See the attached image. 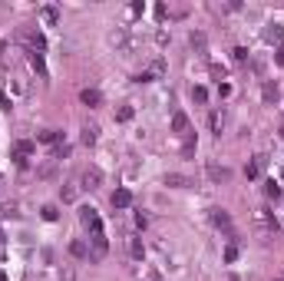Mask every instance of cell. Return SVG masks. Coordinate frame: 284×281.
<instances>
[{
  "instance_id": "cell-1",
  "label": "cell",
  "mask_w": 284,
  "mask_h": 281,
  "mask_svg": "<svg viewBox=\"0 0 284 281\" xmlns=\"http://www.w3.org/2000/svg\"><path fill=\"white\" fill-rule=\"evenodd\" d=\"M106 40H109V47H113L116 53H122V56H133L135 47H139V40L129 33V27H113L106 33Z\"/></svg>"
},
{
  "instance_id": "cell-2",
  "label": "cell",
  "mask_w": 284,
  "mask_h": 281,
  "mask_svg": "<svg viewBox=\"0 0 284 281\" xmlns=\"http://www.w3.org/2000/svg\"><path fill=\"white\" fill-rule=\"evenodd\" d=\"M254 228H258L261 235H274V232H278V219H274V212L258 208V212H254Z\"/></svg>"
},
{
  "instance_id": "cell-3",
  "label": "cell",
  "mask_w": 284,
  "mask_h": 281,
  "mask_svg": "<svg viewBox=\"0 0 284 281\" xmlns=\"http://www.w3.org/2000/svg\"><path fill=\"white\" fill-rule=\"evenodd\" d=\"M99 186H103V172H99V166L83 169V175H79V188H86V192H96Z\"/></svg>"
},
{
  "instance_id": "cell-4",
  "label": "cell",
  "mask_w": 284,
  "mask_h": 281,
  "mask_svg": "<svg viewBox=\"0 0 284 281\" xmlns=\"http://www.w3.org/2000/svg\"><path fill=\"white\" fill-rule=\"evenodd\" d=\"M205 175H209V182H215V186L231 182V169H228V166H218V162H209V166H205Z\"/></svg>"
},
{
  "instance_id": "cell-5",
  "label": "cell",
  "mask_w": 284,
  "mask_h": 281,
  "mask_svg": "<svg viewBox=\"0 0 284 281\" xmlns=\"http://www.w3.org/2000/svg\"><path fill=\"white\" fill-rule=\"evenodd\" d=\"M162 186H169V188H192L195 182H192L189 175H182V172H165V175H162Z\"/></svg>"
},
{
  "instance_id": "cell-6",
  "label": "cell",
  "mask_w": 284,
  "mask_h": 281,
  "mask_svg": "<svg viewBox=\"0 0 284 281\" xmlns=\"http://www.w3.org/2000/svg\"><path fill=\"white\" fill-rule=\"evenodd\" d=\"M79 222L86 225L90 232H96V228H103V222H99V215H96V208H93V205H83V208H79Z\"/></svg>"
},
{
  "instance_id": "cell-7",
  "label": "cell",
  "mask_w": 284,
  "mask_h": 281,
  "mask_svg": "<svg viewBox=\"0 0 284 281\" xmlns=\"http://www.w3.org/2000/svg\"><path fill=\"white\" fill-rule=\"evenodd\" d=\"M211 222L218 225V228H225V232H228V238L235 242V232H231V215H228L225 208H211Z\"/></svg>"
},
{
  "instance_id": "cell-8",
  "label": "cell",
  "mask_w": 284,
  "mask_h": 281,
  "mask_svg": "<svg viewBox=\"0 0 284 281\" xmlns=\"http://www.w3.org/2000/svg\"><path fill=\"white\" fill-rule=\"evenodd\" d=\"M189 43H192V50L198 56H209V37L202 33V30H192L189 33Z\"/></svg>"
},
{
  "instance_id": "cell-9",
  "label": "cell",
  "mask_w": 284,
  "mask_h": 281,
  "mask_svg": "<svg viewBox=\"0 0 284 281\" xmlns=\"http://www.w3.org/2000/svg\"><path fill=\"white\" fill-rule=\"evenodd\" d=\"M209 126H211V132H215V136H222V132H225V126H228V109H215L209 116Z\"/></svg>"
},
{
  "instance_id": "cell-10",
  "label": "cell",
  "mask_w": 284,
  "mask_h": 281,
  "mask_svg": "<svg viewBox=\"0 0 284 281\" xmlns=\"http://www.w3.org/2000/svg\"><path fill=\"white\" fill-rule=\"evenodd\" d=\"M40 20H43L46 27H57V23H60V7H53V3H43V7H40Z\"/></svg>"
},
{
  "instance_id": "cell-11",
  "label": "cell",
  "mask_w": 284,
  "mask_h": 281,
  "mask_svg": "<svg viewBox=\"0 0 284 281\" xmlns=\"http://www.w3.org/2000/svg\"><path fill=\"white\" fill-rule=\"evenodd\" d=\"M70 255H73V258H79V262H86V258L93 255V248L83 242V238H73V242H70Z\"/></svg>"
},
{
  "instance_id": "cell-12",
  "label": "cell",
  "mask_w": 284,
  "mask_h": 281,
  "mask_svg": "<svg viewBox=\"0 0 284 281\" xmlns=\"http://www.w3.org/2000/svg\"><path fill=\"white\" fill-rule=\"evenodd\" d=\"M133 205V192L129 188H116L113 192V208H129Z\"/></svg>"
},
{
  "instance_id": "cell-13",
  "label": "cell",
  "mask_w": 284,
  "mask_h": 281,
  "mask_svg": "<svg viewBox=\"0 0 284 281\" xmlns=\"http://www.w3.org/2000/svg\"><path fill=\"white\" fill-rule=\"evenodd\" d=\"M79 103H83V106H99V103H103V93L93 90V86H86V90L79 93Z\"/></svg>"
},
{
  "instance_id": "cell-14",
  "label": "cell",
  "mask_w": 284,
  "mask_h": 281,
  "mask_svg": "<svg viewBox=\"0 0 284 281\" xmlns=\"http://www.w3.org/2000/svg\"><path fill=\"white\" fill-rule=\"evenodd\" d=\"M27 156H33V142H27V139H23V142H17V146H14V159L23 166V162H27Z\"/></svg>"
},
{
  "instance_id": "cell-15",
  "label": "cell",
  "mask_w": 284,
  "mask_h": 281,
  "mask_svg": "<svg viewBox=\"0 0 284 281\" xmlns=\"http://www.w3.org/2000/svg\"><path fill=\"white\" fill-rule=\"evenodd\" d=\"M79 139H83V146H93L96 139H99V126H96V123H86V126H83V136H79Z\"/></svg>"
},
{
  "instance_id": "cell-16",
  "label": "cell",
  "mask_w": 284,
  "mask_h": 281,
  "mask_svg": "<svg viewBox=\"0 0 284 281\" xmlns=\"http://www.w3.org/2000/svg\"><path fill=\"white\" fill-rule=\"evenodd\" d=\"M278 96H281L278 83H271V79H268V83H265V90H261V99H265L268 106H271V103H278Z\"/></svg>"
},
{
  "instance_id": "cell-17",
  "label": "cell",
  "mask_w": 284,
  "mask_h": 281,
  "mask_svg": "<svg viewBox=\"0 0 284 281\" xmlns=\"http://www.w3.org/2000/svg\"><path fill=\"white\" fill-rule=\"evenodd\" d=\"M76 195H79V186L76 182H66V186L60 188V199L63 202H76Z\"/></svg>"
},
{
  "instance_id": "cell-18",
  "label": "cell",
  "mask_w": 284,
  "mask_h": 281,
  "mask_svg": "<svg viewBox=\"0 0 284 281\" xmlns=\"http://www.w3.org/2000/svg\"><path fill=\"white\" fill-rule=\"evenodd\" d=\"M172 132H189V116L185 112H175L172 116Z\"/></svg>"
},
{
  "instance_id": "cell-19",
  "label": "cell",
  "mask_w": 284,
  "mask_h": 281,
  "mask_svg": "<svg viewBox=\"0 0 284 281\" xmlns=\"http://www.w3.org/2000/svg\"><path fill=\"white\" fill-rule=\"evenodd\" d=\"M129 255H133L135 262H142V258H146V248H142V242H139V238H129Z\"/></svg>"
},
{
  "instance_id": "cell-20",
  "label": "cell",
  "mask_w": 284,
  "mask_h": 281,
  "mask_svg": "<svg viewBox=\"0 0 284 281\" xmlns=\"http://www.w3.org/2000/svg\"><path fill=\"white\" fill-rule=\"evenodd\" d=\"M30 66H33L40 76H46V63H43V53H30Z\"/></svg>"
},
{
  "instance_id": "cell-21",
  "label": "cell",
  "mask_w": 284,
  "mask_h": 281,
  "mask_svg": "<svg viewBox=\"0 0 284 281\" xmlns=\"http://www.w3.org/2000/svg\"><path fill=\"white\" fill-rule=\"evenodd\" d=\"M258 172H261V159H251V162L245 166V175L248 179H258Z\"/></svg>"
},
{
  "instance_id": "cell-22",
  "label": "cell",
  "mask_w": 284,
  "mask_h": 281,
  "mask_svg": "<svg viewBox=\"0 0 284 281\" xmlns=\"http://www.w3.org/2000/svg\"><path fill=\"white\" fill-rule=\"evenodd\" d=\"M37 139L40 142H60V132L57 129H43V132H37Z\"/></svg>"
},
{
  "instance_id": "cell-23",
  "label": "cell",
  "mask_w": 284,
  "mask_h": 281,
  "mask_svg": "<svg viewBox=\"0 0 284 281\" xmlns=\"http://www.w3.org/2000/svg\"><path fill=\"white\" fill-rule=\"evenodd\" d=\"M116 119H119V123H129V119H133V106H119V109H116Z\"/></svg>"
},
{
  "instance_id": "cell-24",
  "label": "cell",
  "mask_w": 284,
  "mask_h": 281,
  "mask_svg": "<svg viewBox=\"0 0 284 281\" xmlns=\"http://www.w3.org/2000/svg\"><path fill=\"white\" fill-rule=\"evenodd\" d=\"M40 215H43L46 222H57V215H60V212H57V205H43V208H40Z\"/></svg>"
},
{
  "instance_id": "cell-25",
  "label": "cell",
  "mask_w": 284,
  "mask_h": 281,
  "mask_svg": "<svg viewBox=\"0 0 284 281\" xmlns=\"http://www.w3.org/2000/svg\"><path fill=\"white\" fill-rule=\"evenodd\" d=\"M192 99H195V103H205V99H209L205 86H195V90H192Z\"/></svg>"
},
{
  "instance_id": "cell-26",
  "label": "cell",
  "mask_w": 284,
  "mask_h": 281,
  "mask_svg": "<svg viewBox=\"0 0 284 281\" xmlns=\"http://www.w3.org/2000/svg\"><path fill=\"white\" fill-rule=\"evenodd\" d=\"M155 47H169V33H165V30L155 33Z\"/></svg>"
},
{
  "instance_id": "cell-27",
  "label": "cell",
  "mask_w": 284,
  "mask_h": 281,
  "mask_svg": "<svg viewBox=\"0 0 284 281\" xmlns=\"http://www.w3.org/2000/svg\"><path fill=\"white\" fill-rule=\"evenodd\" d=\"M248 60V50L245 47H235V63H245Z\"/></svg>"
},
{
  "instance_id": "cell-28",
  "label": "cell",
  "mask_w": 284,
  "mask_h": 281,
  "mask_svg": "<svg viewBox=\"0 0 284 281\" xmlns=\"http://www.w3.org/2000/svg\"><path fill=\"white\" fill-rule=\"evenodd\" d=\"M235 258H238V248H235V245H228V248H225V262H235Z\"/></svg>"
},
{
  "instance_id": "cell-29",
  "label": "cell",
  "mask_w": 284,
  "mask_h": 281,
  "mask_svg": "<svg viewBox=\"0 0 284 281\" xmlns=\"http://www.w3.org/2000/svg\"><path fill=\"white\" fill-rule=\"evenodd\" d=\"M265 37H268V40H281V27L274 23V27H271V30H268V33H265Z\"/></svg>"
},
{
  "instance_id": "cell-30",
  "label": "cell",
  "mask_w": 284,
  "mask_h": 281,
  "mask_svg": "<svg viewBox=\"0 0 284 281\" xmlns=\"http://www.w3.org/2000/svg\"><path fill=\"white\" fill-rule=\"evenodd\" d=\"M126 14H129V17H142V3H133V7H129Z\"/></svg>"
},
{
  "instance_id": "cell-31",
  "label": "cell",
  "mask_w": 284,
  "mask_h": 281,
  "mask_svg": "<svg viewBox=\"0 0 284 281\" xmlns=\"http://www.w3.org/2000/svg\"><path fill=\"white\" fill-rule=\"evenodd\" d=\"M265 192H268V195H271V199H278V195H281V188L274 186V182H268V188H265Z\"/></svg>"
},
{
  "instance_id": "cell-32",
  "label": "cell",
  "mask_w": 284,
  "mask_h": 281,
  "mask_svg": "<svg viewBox=\"0 0 284 281\" xmlns=\"http://www.w3.org/2000/svg\"><path fill=\"white\" fill-rule=\"evenodd\" d=\"M3 215H7V219H17L20 212H17V205H3Z\"/></svg>"
},
{
  "instance_id": "cell-33",
  "label": "cell",
  "mask_w": 284,
  "mask_h": 281,
  "mask_svg": "<svg viewBox=\"0 0 284 281\" xmlns=\"http://www.w3.org/2000/svg\"><path fill=\"white\" fill-rule=\"evenodd\" d=\"M66 156H70V146H66V142H63V146H57V159H66Z\"/></svg>"
},
{
  "instance_id": "cell-34",
  "label": "cell",
  "mask_w": 284,
  "mask_h": 281,
  "mask_svg": "<svg viewBox=\"0 0 284 281\" xmlns=\"http://www.w3.org/2000/svg\"><path fill=\"white\" fill-rule=\"evenodd\" d=\"M274 60H278V63L284 66V47H278V50H274Z\"/></svg>"
},
{
  "instance_id": "cell-35",
  "label": "cell",
  "mask_w": 284,
  "mask_h": 281,
  "mask_svg": "<svg viewBox=\"0 0 284 281\" xmlns=\"http://www.w3.org/2000/svg\"><path fill=\"white\" fill-rule=\"evenodd\" d=\"M146 281H162V278H159L155 271H149V275H146Z\"/></svg>"
},
{
  "instance_id": "cell-36",
  "label": "cell",
  "mask_w": 284,
  "mask_h": 281,
  "mask_svg": "<svg viewBox=\"0 0 284 281\" xmlns=\"http://www.w3.org/2000/svg\"><path fill=\"white\" fill-rule=\"evenodd\" d=\"M0 281H7V275H3V271H0Z\"/></svg>"
},
{
  "instance_id": "cell-37",
  "label": "cell",
  "mask_w": 284,
  "mask_h": 281,
  "mask_svg": "<svg viewBox=\"0 0 284 281\" xmlns=\"http://www.w3.org/2000/svg\"><path fill=\"white\" fill-rule=\"evenodd\" d=\"M228 281H238V278H228Z\"/></svg>"
}]
</instances>
